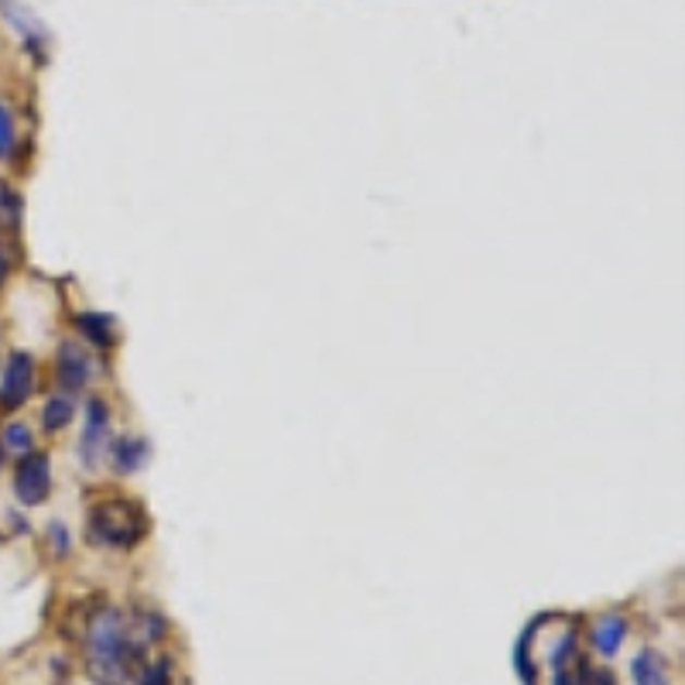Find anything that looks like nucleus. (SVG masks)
<instances>
[{
	"label": "nucleus",
	"mask_w": 685,
	"mask_h": 685,
	"mask_svg": "<svg viewBox=\"0 0 685 685\" xmlns=\"http://www.w3.org/2000/svg\"><path fill=\"white\" fill-rule=\"evenodd\" d=\"M137 645L117 610H100L86 631V665L97 685H124L131 678Z\"/></svg>",
	"instance_id": "f257e3e1"
},
{
	"label": "nucleus",
	"mask_w": 685,
	"mask_h": 685,
	"mask_svg": "<svg viewBox=\"0 0 685 685\" xmlns=\"http://www.w3.org/2000/svg\"><path fill=\"white\" fill-rule=\"evenodd\" d=\"M145 535V514L127 501H107L89 514V538L110 549H127Z\"/></svg>",
	"instance_id": "f03ea898"
},
{
	"label": "nucleus",
	"mask_w": 685,
	"mask_h": 685,
	"mask_svg": "<svg viewBox=\"0 0 685 685\" xmlns=\"http://www.w3.org/2000/svg\"><path fill=\"white\" fill-rule=\"evenodd\" d=\"M49 490H52V469H49V456L45 453H32L28 456H21L17 469H14V493L21 498V504H41L45 498H49Z\"/></svg>",
	"instance_id": "7ed1b4c3"
},
{
	"label": "nucleus",
	"mask_w": 685,
	"mask_h": 685,
	"mask_svg": "<svg viewBox=\"0 0 685 685\" xmlns=\"http://www.w3.org/2000/svg\"><path fill=\"white\" fill-rule=\"evenodd\" d=\"M35 391V360L28 353H14L8 360L4 370V384H0V397H4V405H25Z\"/></svg>",
	"instance_id": "20e7f679"
},
{
	"label": "nucleus",
	"mask_w": 685,
	"mask_h": 685,
	"mask_svg": "<svg viewBox=\"0 0 685 685\" xmlns=\"http://www.w3.org/2000/svg\"><path fill=\"white\" fill-rule=\"evenodd\" d=\"M107 436H110V418H107V405L103 401H93L89 412H86V429H83V442H79V453L83 463H97L107 449Z\"/></svg>",
	"instance_id": "39448f33"
},
{
	"label": "nucleus",
	"mask_w": 685,
	"mask_h": 685,
	"mask_svg": "<svg viewBox=\"0 0 685 685\" xmlns=\"http://www.w3.org/2000/svg\"><path fill=\"white\" fill-rule=\"evenodd\" d=\"M89 377H93V364L86 360V353L76 343H65L59 350V381L69 388V394H73L83 384H89Z\"/></svg>",
	"instance_id": "423d86ee"
},
{
	"label": "nucleus",
	"mask_w": 685,
	"mask_h": 685,
	"mask_svg": "<svg viewBox=\"0 0 685 685\" xmlns=\"http://www.w3.org/2000/svg\"><path fill=\"white\" fill-rule=\"evenodd\" d=\"M624 637H627V621L617 617V613H607V617L594 627V645L600 655H617L621 645H624Z\"/></svg>",
	"instance_id": "0eeeda50"
},
{
	"label": "nucleus",
	"mask_w": 685,
	"mask_h": 685,
	"mask_svg": "<svg viewBox=\"0 0 685 685\" xmlns=\"http://www.w3.org/2000/svg\"><path fill=\"white\" fill-rule=\"evenodd\" d=\"M634 685H669V669H665V658H661L658 651L645 648L637 651L634 658Z\"/></svg>",
	"instance_id": "6e6552de"
},
{
	"label": "nucleus",
	"mask_w": 685,
	"mask_h": 685,
	"mask_svg": "<svg viewBox=\"0 0 685 685\" xmlns=\"http://www.w3.org/2000/svg\"><path fill=\"white\" fill-rule=\"evenodd\" d=\"M541 621H546V617H541ZM541 621L528 624L525 634L517 637V648H514V665H517V675H522L525 685H535L538 682V669H535V661H531V637L538 634Z\"/></svg>",
	"instance_id": "1a4fd4ad"
},
{
	"label": "nucleus",
	"mask_w": 685,
	"mask_h": 685,
	"mask_svg": "<svg viewBox=\"0 0 685 685\" xmlns=\"http://www.w3.org/2000/svg\"><path fill=\"white\" fill-rule=\"evenodd\" d=\"M73 412H76V401L69 397V394H56V397H49V405H45V412H41L45 429H49V432L65 429V425L73 421Z\"/></svg>",
	"instance_id": "9d476101"
},
{
	"label": "nucleus",
	"mask_w": 685,
	"mask_h": 685,
	"mask_svg": "<svg viewBox=\"0 0 685 685\" xmlns=\"http://www.w3.org/2000/svg\"><path fill=\"white\" fill-rule=\"evenodd\" d=\"M32 445H35V439H32V429L25 421H11L4 429V436H0V449L11 453V456H28Z\"/></svg>",
	"instance_id": "9b49d317"
},
{
	"label": "nucleus",
	"mask_w": 685,
	"mask_h": 685,
	"mask_svg": "<svg viewBox=\"0 0 685 685\" xmlns=\"http://www.w3.org/2000/svg\"><path fill=\"white\" fill-rule=\"evenodd\" d=\"M76 322H79V329L97 346H113V322L107 316H89V313H83Z\"/></svg>",
	"instance_id": "f8f14e48"
},
{
	"label": "nucleus",
	"mask_w": 685,
	"mask_h": 685,
	"mask_svg": "<svg viewBox=\"0 0 685 685\" xmlns=\"http://www.w3.org/2000/svg\"><path fill=\"white\" fill-rule=\"evenodd\" d=\"M145 460H148V445L140 439H121V442H117V466H121L124 474L137 469Z\"/></svg>",
	"instance_id": "ddd939ff"
},
{
	"label": "nucleus",
	"mask_w": 685,
	"mask_h": 685,
	"mask_svg": "<svg viewBox=\"0 0 685 685\" xmlns=\"http://www.w3.org/2000/svg\"><path fill=\"white\" fill-rule=\"evenodd\" d=\"M589 675H594V669L583 658H570L555 665V685H589Z\"/></svg>",
	"instance_id": "4468645a"
},
{
	"label": "nucleus",
	"mask_w": 685,
	"mask_h": 685,
	"mask_svg": "<svg viewBox=\"0 0 685 685\" xmlns=\"http://www.w3.org/2000/svg\"><path fill=\"white\" fill-rule=\"evenodd\" d=\"M17 212H21V199L14 188L0 179V227H14L17 223Z\"/></svg>",
	"instance_id": "2eb2a0df"
},
{
	"label": "nucleus",
	"mask_w": 685,
	"mask_h": 685,
	"mask_svg": "<svg viewBox=\"0 0 685 685\" xmlns=\"http://www.w3.org/2000/svg\"><path fill=\"white\" fill-rule=\"evenodd\" d=\"M14 151V110L0 100V158Z\"/></svg>",
	"instance_id": "dca6fc26"
},
{
	"label": "nucleus",
	"mask_w": 685,
	"mask_h": 685,
	"mask_svg": "<svg viewBox=\"0 0 685 685\" xmlns=\"http://www.w3.org/2000/svg\"><path fill=\"white\" fill-rule=\"evenodd\" d=\"M140 685H172V661L158 658L155 665H148L145 675H140Z\"/></svg>",
	"instance_id": "f3484780"
},
{
	"label": "nucleus",
	"mask_w": 685,
	"mask_h": 685,
	"mask_svg": "<svg viewBox=\"0 0 685 685\" xmlns=\"http://www.w3.org/2000/svg\"><path fill=\"white\" fill-rule=\"evenodd\" d=\"M589 685H617V675L607 672V669H597L594 675H589Z\"/></svg>",
	"instance_id": "a211bd4d"
},
{
	"label": "nucleus",
	"mask_w": 685,
	"mask_h": 685,
	"mask_svg": "<svg viewBox=\"0 0 685 685\" xmlns=\"http://www.w3.org/2000/svg\"><path fill=\"white\" fill-rule=\"evenodd\" d=\"M4 274H8V254H0V281H4Z\"/></svg>",
	"instance_id": "6ab92c4d"
},
{
	"label": "nucleus",
	"mask_w": 685,
	"mask_h": 685,
	"mask_svg": "<svg viewBox=\"0 0 685 685\" xmlns=\"http://www.w3.org/2000/svg\"><path fill=\"white\" fill-rule=\"evenodd\" d=\"M0 460H4V449H0Z\"/></svg>",
	"instance_id": "aec40b11"
}]
</instances>
